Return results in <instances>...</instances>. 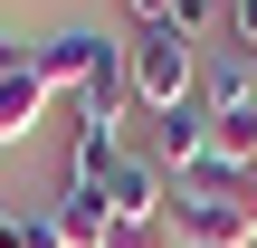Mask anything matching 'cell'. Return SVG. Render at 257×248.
Listing matches in <instances>:
<instances>
[{
    "instance_id": "cell-1",
    "label": "cell",
    "mask_w": 257,
    "mask_h": 248,
    "mask_svg": "<svg viewBox=\"0 0 257 248\" xmlns=\"http://www.w3.org/2000/svg\"><path fill=\"white\" fill-rule=\"evenodd\" d=\"M124 86H134V105L143 115H181V105H200V38L191 29H134V48H124Z\"/></svg>"
},
{
    "instance_id": "cell-2",
    "label": "cell",
    "mask_w": 257,
    "mask_h": 248,
    "mask_svg": "<svg viewBox=\"0 0 257 248\" xmlns=\"http://www.w3.org/2000/svg\"><path fill=\"white\" fill-rule=\"evenodd\" d=\"M105 57H124L105 29H57V38H38V48H29V76H38L48 96H76V86H86Z\"/></svg>"
},
{
    "instance_id": "cell-3",
    "label": "cell",
    "mask_w": 257,
    "mask_h": 248,
    "mask_svg": "<svg viewBox=\"0 0 257 248\" xmlns=\"http://www.w3.org/2000/svg\"><path fill=\"white\" fill-rule=\"evenodd\" d=\"M48 229H57L67 248H105V229H114V220H105V191H95V182H67V172H57V201H48Z\"/></svg>"
},
{
    "instance_id": "cell-4",
    "label": "cell",
    "mask_w": 257,
    "mask_h": 248,
    "mask_svg": "<svg viewBox=\"0 0 257 248\" xmlns=\"http://www.w3.org/2000/svg\"><path fill=\"white\" fill-rule=\"evenodd\" d=\"M200 115H210V124H248V115H257V67H248V57L200 67Z\"/></svg>"
},
{
    "instance_id": "cell-5",
    "label": "cell",
    "mask_w": 257,
    "mask_h": 248,
    "mask_svg": "<svg viewBox=\"0 0 257 248\" xmlns=\"http://www.w3.org/2000/svg\"><path fill=\"white\" fill-rule=\"evenodd\" d=\"M200 153H210V115H200V105H181V115H162V143H153V162H162V182H172V172H191Z\"/></svg>"
},
{
    "instance_id": "cell-6",
    "label": "cell",
    "mask_w": 257,
    "mask_h": 248,
    "mask_svg": "<svg viewBox=\"0 0 257 248\" xmlns=\"http://www.w3.org/2000/svg\"><path fill=\"white\" fill-rule=\"evenodd\" d=\"M38 115H48V86H38L29 67H19V76H0V153H10V143H29V134H38Z\"/></svg>"
},
{
    "instance_id": "cell-7",
    "label": "cell",
    "mask_w": 257,
    "mask_h": 248,
    "mask_svg": "<svg viewBox=\"0 0 257 248\" xmlns=\"http://www.w3.org/2000/svg\"><path fill=\"white\" fill-rule=\"evenodd\" d=\"M219 19H229V48H238V57H248V67H257V0H229Z\"/></svg>"
},
{
    "instance_id": "cell-8",
    "label": "cell",
    "mask_w": 257,
    "mask_h": 248,
    "mask_svg": "<svg viewBox=\"0 0 257 248\" xmlns=\"http://www.w3.org/2000/svg\"><path fill=\"white\" fill-rule=\"evenodd\" d=\"M124 10H134V29H162V19H172L181 0H124Z\"/></svg>"
},
{
    "instance_id": "cell-9",
    "label": "cell",
    "mask_w": 257,
    "mask_h": 248,
    "mask_svg": "<svg viewBox=\"0 0 257 248\" xmlns=\"http://www.w3.org/2000/svg\"><path fill=\"white\" fill-rule=\"evenodd\" d=\"M19 67H29V48H19V38H0V76H19Z\"/></svg>"
},
{
    "instance_id": "cell-10",
    "label": "cell",
    "mask_w": 257,
    "mask_h": 248,
    "mask_svg": "<svg viewBox=\"0 0 257 248\" xmlns=\"http://www.w3.org/2000/svg\"><path fill=\"white\" fill-rule=\"evenodd\" d=\"M238 248H257V229H248V239H238Z\"/></svg>"
}]
</instances>
